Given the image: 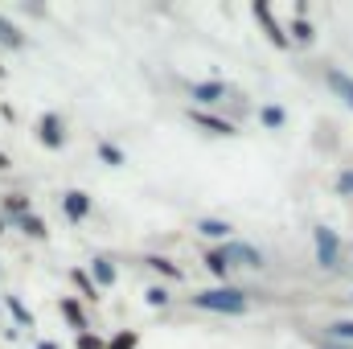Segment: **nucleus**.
Returning <instances> with one entry per match:
<instances>
[{
  "label": "nucleus",
  "instance_id": "nucleus-1",
  "mask_svg": "<svg viewBox=\"0 0 353 349\" xmlns=\"http://www.w3.org/2000/svg\"><path fill=\"white\" fill-rule=\"evenodd\" d=\"M193 308L239 317V312H247V292H239V288H210V292H197L193 296Z\"/></svg>",
  "mask_w": 353,
  "mask_h": 349
},
{
  "label": "nucleus",
  "instance_id": "nucleus-2",
  "mask_svg": "<svg viewBox=\"0 0 353 349\" xmlns=\"http://www.w3.org/2000/svg\"><path fill=\"white\" fill-rule=\"evenodd\" d=\"M189 94L201 103V111H205V107H218V103H230V99H234V103H243V94H239V90H230L226 83H218V79L189 83Z\"/></svg>",
  "mask_w": 353,
  "mask_h": 349
},
{
  "label": "nucleus",
  "instance_id": "nucleus-3",
  "mask_svg": "<svg viewBox=\"0 0 353 349\" xmlns=\"http://www.w3.org/2000/svg\"><path fill=\"white\" fill-rule=\"evenodd\" d=\"M218 259L226 263H234V267H251V271H259L263 267V251L259 247H251V243H226L222 251H218Z\"/></svg>",
  "mask_w": 353,
  "mask_h": 349
},
{
  "label": "nucleus",
  "instance_id": "nucleus-4",
  "mask_svg": "<svg viewBox=\"0 0 353 349\" xmlns=\"http://www.w3.org/2000/svg\"><path fill=\"white\" fill-rule=\"evenodd\" d=\"M37 140H41L46 148H62V144H66V123H62V115L46 111V115L37 119Z\"/></svg>",
  "mask_w": 353,
  "mask_h": 349
},
{
  "label": "nucleus",
  "instance_id": "nucleus-5",
  "mask_svg": "<svg viewBox=\"0 0 353 349\" xmlns=\"http://www.w3.org/2000/svg\"><path fill=\"white\" fill-rule=\"evenodd\" d=\"M312 239H316V263H321V267H337V255H341L337 235H333L329 226H316V230H312Z\"/></svg>",
  "mask_w": 353,
  "mask_h": 349
},
{
  "label": "nucleus",
  "instance_id": "nucleus-6",
  "mask_svg": "<svg viewBox=\"0 0 353 349\" xmlns=\"http://www.w3.org/2000/svg\"><path fill=\"white\" fill-rule=\"evenodd\" d=\"M189 119H193L201 132H210V136H239V132H234V123H230V119H222V115H214V111L193 107V111H189Z\"/></svg>",
  "mask_w": 353,
  "mask_h": 349
},
{
  "label": "nucleus",
  "instance_id": "nucleus-7",
  "mask_svg": "<svg viewBox=\"0 0 353 349\" xmlns=\"http://www.w3.org/2000/svg\"><path fill=\"white\" fill-rule=\"evenodd\" d=\"M58 312L66 317V325L74 329V333H90V317H87V308L74 300V296H62L58 300Z\"/></svg>",
  "mask_w": 353,
  "mask_h": 349
},
{
  "label": "nucleus",
  "instance_id": "nucleus-8",
  "mask_svg": "<svg viewBox=\"0 0 353 349\" xmlns=\"http://www.w3.org/2000/svg\"><path fill=\"white\" fill-rule=\"evenodd\" d=\"M255 21L263 25V33L275 41V46H279V50H288V46H292V41H288V33H283V25L271 17V8H267V4H255Z\"/></svg>",
  "mask_w": 353,
  "mask_h": 349
},
{
  "label": "nucleus",
  "instance_id": "nucleus-9",
  "mask_svg": "<svg viewBox=\"0 0 353 349\" xmlns=\"http://www.w3.org/2000/svg\"><path fill=\"white\" fill-rule=\"evenodd\" d=\"M325 83H329V90H333V94H337V99L353 111V79H350V74H341L337 66H329V70H325Z\"/></svg>",
  "mask_w": 353,
  "mask_h": 349
},
{
  "label": "nucleus",
  "instance_id": "nucleus-10",
  "mask_svg": "<svg viewBox=\"0 0 353 349\" xmlns=\"http://www.w3.org/2000/svg\"><path fill=\"white\" fill-rule=\"evenodd\" d=\"M62 214H66L70 222H83V218L90 214V197L83 193V189H70V193L62 197Z\"/></svg>",
  "mask_w": 353,
  "mask_h": 349
},
{
  "label": "nucleus",
  "instance_id": "nucleus-11",
  "mask_svg": "<svg viewBox=\"0 0 353 349\" xmlns=\"http://www.w3.org/2000/svg\"><path fill=\"white\" fill-rule=\"evenodd\" d=\"M283 33H288V41H312V21H308V8L304 4H296V21Z\"/></svg>",
  "mask_w": 353,
  "mask_h": 349
},
{
  "label": "nucleus",
  "instance_id": "nucleus-12",
  "mask_svg": "<svg viewBox=\"0 0 353 349\" xmlns=\"http://www.w3.org/2000/svg\"><path fill=\"white\" fill-rule=\"evenodd\" d=\"M12 230H21V235H29V239H50V226L29 210V214H21L17 222H12Z\"/></svg>",
  "mask_w": 353,
  "mask_h": 349
},
{
  "label": "nucleus",
  "instance_id": "nucleus-13",
  "mask_svg": "<svg viewBox=\"0 0 353 349\" xmlns=\"http://www.w3.org/2000/svg\"><path fill=\"white\" fill-rule=\"evenodd\" d=\"M90 283H94V288H107V283H115V263L107 259V255L90 259Z\"/></svg>",
  "mask_w": 353,
  "mask_h": 349
},
{
  "label": "nucleus",
  "instance_id": "nucleus-14",
  "mask_svg": "<svg viewBox=\"0 0 353 349\" xmlns=\"http://www.w3.org/2000/svg\"><path fill=\"white\" fill-rule=\"evenodd\" d=\"M0 210H4V222H17L21 214H29V197H25V193H8Z\"/></svg>",
  "mask_w": 353,
  "mask_h": 349
},
{
  "label": "nucleus",
  "instance_id": "nucleus-15",
  "mask_svg": "<svg viewBox=\"0 0 353 349\" xmlns=\"http://www.w3.org/2000/svg\"><path fill=\"white\" fill-rule=\"evenodd\" d=\"M259 123L271 128V132H279V128L288 123V111H283V107H275V103H267V107H259Z\"/></svg>",
  "mask_w": 353,
  "mask_h": 349
},
{
  "label": "nucleus",
  "instance_id": "nucleus-16",
  "mask_svg": "<svg viewBox=\"0 0 353 349\" xmlns=\"http://www.w3.org/2000/svg\"><path fill=\"white\" fill-rule=\"evenodd\" d=\"M197 230H201L205 239H226L234 226H230V222H222V218H201V222H197Z\"/></svg>",
  "mask_w": 353,
  "mask_h": 349
},
{
  "label": "nucleus",
  "instance_id": "nucleus-17",
  "mask_svg": "<svg viewBox=\"0 0 353 349\" xmlns=\"http://www.w3.org/2000/svg\"><path fill=\"white\" fill-rule=\"evenodd\" d=\"M0 46H12V50H21L25 46V37H21V29L8 21V17H0Z\"/></svg>",
  "mask_w": 353,
  "mask_h": 349
},
{
  "label": "nucleus",
  "instance_id": "nucleus-18",
  "mask_svg": "<svg viewBox=\"0 0 353 349\" xmlns=\"http://www.w3.org/2000/svg\"><path fill=\"white\" fill-rule=\"evenodd\" d=\"M148 267H152V271H157V275H165V279H176V283H181V267H176V263H169V259H161V255H148Z\"/></svg>",
  "mask_w": 353,
  "mask_h": 349
},
{
  "label": "nucleus",
  "instance_id": "nucleus-19",
  "mask_svg": "<svg viewBox=\"0 0 353 349\" xmlns=\"http://www.w3.org/2000/svg\"><path fill=\"white\" fill-rule=\"evenodd\" d=\"M99 161L111 165V169H119V165H123V148H115L111 140H99Z\"/></svg>",
  "mask_w": 353,
  "mask_h": 349
},
{
  "label": "nucleus",
  "instance_id": "nucleus-20",
  "mask_svg": "<svg viewBox=\"0 0 353 349\" xmlns=\"http://www.w3.org/2000/svg\"><path fill=\"white\" fill-rule=\"evenodd\" d=\"M325 337L329 341H341V346H353V321H333Z\"/></svg>",
  "mask_w": 353,
  "mask_h": 349
},
{
  "label": "nucleus",
  "instance_id": "nucleus-21",
  "mask_svg": "<svg viewBox=\"0 0 353 349\" xmlns=\"http://www.w3.org/2000/svg\"><path fill=\"white\" fill-rule=\"evenodd\" d=\"M4 308H8V312H12V317H17V321L25 325V329H33V312H29V308H25V304H21L17 296H4Z\"/></svg>",
  "mask_w": 353,
  "mask_h": 349
},
{
  "label": "nucleus",
  "instance_id": "nucleus-22",
  "mask_svg": "<svg viewBox=\"0 0 353 349\" xmlns=\"http://www.w3.org/2000/svg\"><path fill=\"white\" fill-rule=\"evenodd\" d=\"M136 346H140V333L136 329H123V333H115L103 349H136Z\"/></svg>",
  "mask_w": 353,
  "mask_h": 349
},
{
  "label": "nucleus",
  "instance_id": "nucleus-23",
  "mask_svg": "<svg viewBox=\"0 0 353 349\" xmlns=\"http://www.w3.org/2000/svg\"><path fill=\"white\" fill-rule=\"evenodd\" d=\"M70 279H74V283L83 288V296H87V300H99V288L90 283V275H87V271H79V267H74V271H70Z\"/></svg>",
  "mask_w": 353,
  "mask_h": 349
},
{
  "label": "nucleus",
  "instance_id": "nucleus-24",
  "mask_svg": "<svg viewBox=\"0 0 353 349\" xmlns=\"http://www.w3.org/2000/svg\"><path fill=\"white\" fill-rule=\"evenodd\" d=\"M144 296H148V304H152V308H165V304H169V288H161V283H152Z\"/></svg>",
  "mask_w": 353,
  "mask_h": 349
},
{
  "label": "nucleus",
  "instance_id": "nucleus-25",
  "mask_svg": "<svg viewBox=\"0 0 353 349\" xmlns=\"http://www.w3.org/2000/svg\"><path fill=\"white\" fill-rule=\"evenodd\" d=\"M337 193H345V197H353V169H345V173L337 177Z\"/></svg>",
  "mask_w": 353,
  "mask_h": 349
},
{
  "label": "nucleus",
  "instance_id": "nucleus-26",
  "mask_svg": "<svg viewBox=\"0 0 353 349\" xmlns=\"http://www.w3.org/2000/svg\"><path fill=\"white\" fill-rule=\"evenodd\" d=\"M205 267H210V271H214V275H226V271H230V267H226V263L218 259V251H210V255H205Z\"/></svg>",
  "mask_w": 353,
  "mask_h": 349
},
{
  "label": "nucleus",
  "instance_id": "nucleus-27",
  "mask_svg": "<svg viewBox=\"0 0 353 349\" xmlns=\"http://www.w3.org/2000/svg\"><path fill=\"white\" fill-rule=\"evenodd\" d=\"M79 349H103V341L94 333H79Z\"/></svg>",
  "mask_w": 353,
  "mask_h": 349
},
{
  "label": "nucleus",
  "instance_id": "nucleus-28",
  "mask_svg": "<svg viewBox=\"0 0 353 349\" xmlns=\"http://www.w3.org/2000/svg\"><path fill=\"white\" fill-rule=\"evenodd\" d=\"M312 346H316V349H353V346H341V341H329V337H316Z\"/></svg>",
  "mask_w": 353,
  "mask_h": 349
},
{
  "label": "nucleus",
  "instance_id": "nucleus-29",
  "mask_svg": "<svg viewBox=\"0 0 353 349\" xmlns=\"http://www.w3.org/2000/svg\"><path fill=\"white\" fill-rule=\"evenodd\" d=\"M37 349H62L58 341H37Z\"/></svg>",
  "mask_w": 353,
  "mask_h": 349
},
{
  "label": "nucleus",
  "instance_id": "nucleus-30",
  "mask_svg": "<svg viewBox=\"0 0 353 349\" xmlns=\"http://www.w3.org/2000/svg\"><path fill=\"white\" fill-rule=\"evenodd\" d=\"M0 169H8V157H4V152H0Z\"/></svg>",
  "mask_w": 353,
  "mask_h": 349
},
{
  "label": "nucleus",
  "instance_id": "nucleus-31",
  "mask_svg": "<svg viewBox=\"0 0 353 349\" xmlns=\"http://www.w3.org/2000/svg\"><path fill=\"white\" fill-rule=\"evenodd\" d=\"M0 235H4V218H0Z\"/></svg>",
  "mask_w": 353,
  "mask_h": 349
},
{
  "label": "nucleus",
  "instance_id": "nucleus-32",
  "mask_svg": "<svg viewBox=\"0 0 353 349\" xmlns=\"http://www.w3.org/2000/svg\"><path fill=\"white\" fill-rule=\"evenodd\" d=\"M0 79H4V66H0Z\"/></svg>",
  "mask_w": 353,
  "mask_h": 349
},
{
  "label": "nucleus",
  "instance_id": "nucleus-33",
  "mask_svg": "<svg viewBox=\"0 0 353 349\" xmlns=\"http://www.w3.org/2000/svg\"><path fill=\"white\" fill-rule=\"evenodd\" d=\"M350 300H353V296H350Z\"/></svg>",
  "mask_w": 353,
  "mask_h": 349
}]
</instances>
